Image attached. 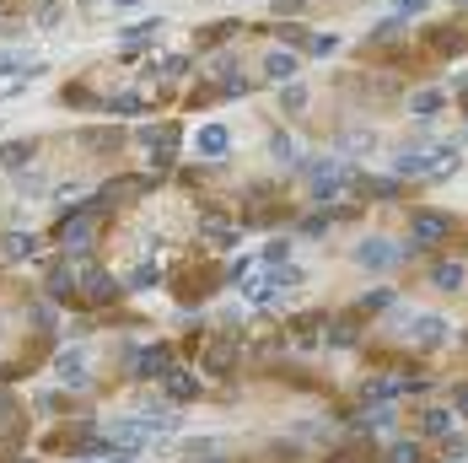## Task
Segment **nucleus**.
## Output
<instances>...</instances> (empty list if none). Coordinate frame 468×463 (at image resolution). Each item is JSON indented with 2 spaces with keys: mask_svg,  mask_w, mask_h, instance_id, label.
I'll return each instance as SVG.
<instances>
[{
  "mask_svg": "<svg viewBox=\"0 0 468 463\" xmlns=\"http://www.w3.org/2000/svg\"><path fill=\"white\" fill-rule=\"evenodd\" d=\"M350 189V167H345V157H318V162H307V194L323 205V200H340V194Z\"/></svg>",
  "mask_w": 468,
  "mask_h": 463,
  "instance_id": "f257e3e1",
  "label": "nucleus"
},
{
  "mask_svg": "<svg viewBox=\"0 0 468 463\" xmlns=\"http://www.w3.org/2000/svg\"><path fill=\"white\" fill-rule=\"evenodd\" d=\"M393 328H398V335H404L410 345H420V351H441V345L452 340V328H447L441 313H410V318H393Z\"/></svg>",
  "mask_w": 468,
  "mask_h": 463,
  "instance_id": "f03ea898",
  "label": "nucleus"
},
{
  "mask_svg": "<svg viewBox=\"0 0 468 463\" xmlns=\"http://www.w3.org/2000/svg\"><path fill=\"white\" fill-rule=\"evenodd\" d=\"M54 377H59L65 388H87V382H92V345H65V351L54 356Z\"/></svg>",
  "mask_w": 468,
  "mask_h": 463,
  "instance_id": "7ed1b4c3",
  "label": "nucleus"
},
{
  "mask_svg": "<svg viewBox=\"0 0 468 463\" xmlns=\"http://www.w3.org/2000/svg\"><path fill=\"white\" fill-rule=\"evenodd\" d=\"M398 253H404V248H398V243H387V237H361L350 259L361 264L366 275H382V270H393V264H398Z\"/></svg>",
  "mask_w": 468,
  "mask_h": 463,
  "instance_id": "20e7f679",
  "label": "nucleus"
},
{
  "mask_svg": "<svg viewBox=\"0 0 468 463\" xmlns=\"http://www.w3.org/2000/svg\"><path fill=\"white\" fill-rule=\"evenodd\" d=\"M92 237H97V216H92V211H71V216H65L59 243H65V253H71V259H81V253L92 248Z\"/></svg>",
  "mask_w": 468,
  "mask_h": 463,
  "instance_id": "39448f33",
  "label": "nucleus"
},
{
  "mask_svg": "<svg viewBox=\"0 0 468 463\" xmlns=\"http://www.w3.org/2000/svg\"><path fill=\"white\" fill-rule=\"evenodd\" d=\"M141 151L151 157V167H167V162L178 157V129H173V124H157V129L146 124V129H141Z\"/></svg>",
  "mask_w": 468,
  "mask_h": 463,
  "instance_id": "423d86ee",
  "label": "nucleus"
},
{
  "mask_svg": "<svg viewBox=\"0 0 468 463\" xmlns=\"http://www.w3.org/2000/svg\"><path fill=\"white\" fill-rule=\"evenodd\" d=\"M415 382H404V377H366L361 382V410H382V405H393V399H404Z\"/></svg>",
  "mask_w": 468,
  "mask_h": 463,
  "instance_id": "0eeeda50",
  "label": "nucleus"
},
{
  "mask_svg": "<svg viewBox=\"0 0 468 463\" xmlns=\"http://www.w3.org/2000/svg\"><path fill=\"white\" fill-rule=\"evenodd\" d=\"M393 178H431V141L398 146L393 151Z\"/></svg>",
  "mask_w": 468,
  "mask_h": 463,
  "instance_id": "6e6552de",
  "label": "nucleus"
},
{
  "mask_svg": "<svg viewBox=\"0 0 468 463\" xmlns=\"http://www.w3.org/2000/svg\"><path fill=\"white\" fill-rule=\"evenodd\" d=\"M199 388H205V382H199V372H188V367H173L167 377H162V399L178 410V405H188V399H199Z\"/></svg>",
  "mask_w": 468,
  "mask_h": 463,
  "instance_id": "1a4fd4ad",
  "label": "nucleus"
},
{
  "mask_svg": "<svg viewBox=\"0 0 468 463\" xmlns=\"http://www.w3.org/2000/svg\"><path fill=\"white\" fill-rule=\"evenodd\" d=\"M226 151H232V129H226V124H199V129H194V157L216 162V157H226Z\"/></svg>",
  "mask_w": 468,
  "mask_h": 463,
  "instance_id": "9d476101",
  "label": "nucleus"
},
{
  "mask_svg": "<svg viewBox=\"0 0 468 463\" xmlns=\"http://www.w3.org/2000/svg\"><path fill=\"white\" fill-rule=\"evenodd\" d=\"M237 297L248 302V307H270V302H280V286H275V270H253L242 286H237Z\"/></svg>",
  "mask_w": 468,
  "mask_h": 463,
  "instance_id": "9b49d317",
  "label": "nucleus"
},
{
  "mask_svg": "<svg viewBox=\"0 0 468 463\" xmlns=\"http://www.w3.org/2000/svg\"><path fill=\"white\" fill-rule=\"evenodd\" d=\"M296 65H302V54H291V49H270V54H264V76L280 81V87H291V81H296Z\"/></svg>",
  "mask_w": 468,
  "mask_h": 463,
  "instance_id": "f8f14e48",
  "label": "nucleus"
},
{
  "mask_svg": "<svg viewBox=\"0 0 468 463\" xmlns=\"http://www.w3.org/2000/svg\"><path fill=\"white\" fill-rule=\"evenodd\" d=\"M167 356H173L167 345H146L135 361H129V372H135V377H167V372H173V361H167Z\"/></svg>",
  "mask_w": 468,
  "mask_h": 463,
  "instance_id": "ddd939ff",
  "label": "nucleus"
},
{
  "mask_svg": "<svg viewBox=\"0 0 468 463\" xmlns=\"http://www.w3.org/2000/svg\"><path fill=\"white\" fill-rule=\"evenodd\" d=\"M38 253V237L27 232V227H6V264L17 270V264H27Z\"/></svg>",
  "mask_w": 468,
  "mask_h": 463,
  "instance_id": "4468645a",
  "label": "nucleus"
},
{
  "mask_svg": "<svg viewBox=\"0 0 468 463\" xmlns=\"http://www.w3.org/2000/svg\"><path fill=\"white\" fill-rule=\"evenodd\" d=\"M157 281H162V264H157V253H151V259H135V264L124 270V286H129V291H151Z\"/></svg>",
  "mask_w": 468,
  "mask_h": 463,
  "instance_id": "2eb2a0df",
  "label": "nucleus"
},
{
  "mask_svg": "<svg viewBox=\"0 0 468 463\" xmlns=\"http://www.w3.org/2000/svg\"><path fill=\"white\" fill-rule=\"evenodd\" d=\"M463 281H468V270H463L457 259H436L431 264V286L436 291H463Z\"/></svg>",
  "mask_w": 468,
  "mask_h": 463,
  "instance_id": "dca6fc26",
  "label": "nucleus"
},
{
  "mask_svg": "<svg viewBox=\"0 0 468 463\" xmlns=\"http://www.w3.org/2000/svg\"><path fill=\"white\" fill-rule=\"evenodd\" d=\"M463 167V151L452 141H431V178H452Z\"/></svg>",
  "mask_w": 468,
  "mask_h": 463,
  "instance_id": "f3484780",
  "label": "nucleus"
},
{
  "mask_svg": "<svg viewBox=\"0 0 468 463\" xmlns=\"http://www.w3.org/2000/svg\"><path fill=\"white\" fill-rule=\"evenodd\" d=\"M447 232H452V221H447L441 211H420V216H415V248H420V243H441Z\"/></svg>",
  "mask_w": 468,
  "mask_h": 463,
  "instance_id": "a211bd4d",
  "label": "nucleus"
},
{
  "mask_svg": "<svg viewBox=\"0 0 468 463\" xmlns=\"http://www.w3.org/2000/svg\"><path fill=\"white\" fill-rule=\"evenodd\" d=\"M420 431H426V436H457V410L431 405V410L420 415Z\"/></svg>",
  "mask_w": 468,
  "mask_h": 463,
  "instance_id": "6ab92c4d",
  "label": "nucleus"
},
{
  "mask_svg": "<svg viewBox=\"0 0 468 463\" xmlns=\"http://www.w3.org/2000/svg\"><path fill=\"white\" fill-rule=\"evenodd\" d=\"M199 232H205L211 248H237V227L226 216H205V227H199Z\"/></svg>",
  "mask_w": 468,
  "mask_h": 463,
  "instance_id": "aec40b11",
  "label": "nucleus"
},
{
  "mask_svg": "<svg viewBox=\"0 0 468 463\" xmlns=\"http://www.w3.org/2000/svg\"><path fill=\"white\" fill-rule=\"evenodd\" d=\"M340 151H350V157H372V151H377V129H345V135H340Z\"/></svg>",
  "mask_w": 468,
  "mask_h": 463,
  "instance_id": "412c9836",
  "label": "nucleus"
},
{
  "mask_svg": "<svg viewBox=\"0 0 468 463\" xmlns=\"http://www.w3.org/2000/svg\"><path fill=\"white\" fill-rule=\"evenodd\" d=\"M441 108H447V92H436V87H426V92L410 97V113H415V119H436Z\"/></svg>",
  "mask_w": 468,
  "mask_h": 463,
  "instance_id": "4be33fe9",
  "label": "nucleus"
},
{
  "mask_svg": "<svg viewBox=\"0 0 468 463\" xmlns=\"http://www.w3.org/2000/svg\"><path fill=\"white\" fill-rule=\"evenodd\" d=\"M81 291H87L92 302H108V297L119 291V281H113L108 270H87V275H81Z\"/></svg>",
  "mask_w": 468,
  "mask_h": 463,
  "instance_id": "5701e85b",
  "label": "nucleus"
},
{
  "mask_svg": "<svg viewBox=\"0 0 468 463\" xmlns=\"http://www.w3.org/2000/svg\"><path fill=\"white\" fill-rule=\"evenodd\" d=\"M108 113L135 119V113H146V97H141V92H119V97H108Z\"/></svg>",
  "mask_w": 468,
  "mask_h": 463,
  "instance_id": "b1692460",
  "label": "nucleus"
},
{
  "mask_svg": "<svg viewBox=\"0 0 468 463\" xmlns=\"http://www.w3.org/2000/svg\"><path fill=\"white\" fill-rule=\"evenodd\" d=\"M275 286H280V297H286V291H302V286H307V270H302V264H280V270H275Z\"/></svg>",
  "mask_w": 468,
  "mask_h": 463,
  "instance_id": "393cba45",
  "label": "nucleus"
},
{
  "mask_svg": "<svg viewBox=\"0 0 468 463\" xmlns=\"http://www.w3.org/2000/svg\"><path fill=\"white\" fill-rule=\"evenodd\" d=\"M270 157H275L280 167H291V162H296L302 151H296V141H291V135H286V129H280V135H270Z\"/></svg>",
  "mask_w": 468,
  "mask_h": 463,
  "instance_id": "a878e982",
  "label": "nucleus"
},
{
  "mask_svg": "<svg viewBox=\"0 0 468 463\" xmlns=\"http://www.w3.org/2000/svg\"><path fill=\"white\" fill-rule=\"evenodd\" d=\"M323 345H328V351H350V345H356V323H334L328 335H323Z\"/></svg>",
  "mask_w": 468,
  "mask_h": 463,
  "instance_id": "bb28decb",
  "label": "nucleus"
},
{
  "mask_svg": "<svg viewBox=\"0 0 468 463\" xmlns=\"http://www.w3.org/2000/svg\"><path fill=\"white\" fill-rule=\"evenodd\" d=\"M334 49H340V33H312V38H307V54H312V59H328Z\"/></svg>",
  "mask_w": 468,
  "mask_h": 463,
  "instance_id": "cd10ccee",
  "label": "nucleus"
},
{
  "mask_svg": "<svg viewBox=\"0 0 468 463\" xmlns=\"http://www.w3.org/2000/svg\"><path fill=\"white\" fill-rule=\"evenodd\" d=\"M307 97H312V92H307L302 81H291V87L280 92V103H286V113H307Z\"/></svg>",
  "mask_w": 468,
  "mask_h": 463,
  "instance_id": "c85d7f7f",
  "label": "nucleus"
},
{
  "mask_svg": "<svg viewBox=\"0 0 468 463\" xmlns=\"http://www.w3.org/2000/svg\"><path fill=\"white\" fill-rule=\"evenodd\" d=\"M393 426V405H382V410H361V431H387Z\"/></svg>",
  "mask_w": 468,
  "mask_h": 463,
  "instance_id": "c756f323",
  "label": "nucleus"
},
{
  "mask_svg": "<svg viewBox=\"0 0 468 463\" xmlns=\"http://www.w3.org/2000/svg\"><path fill=\"white\" fill-rule=\"evenodd\" d=\"M12 189L22 194V200H38V194H43V178H38V173H22V178H12Z\"/></svg>",
  "mask_w": 468,
  "mask_h": 463,
  "instance_id": "7c9ffc66",
  "label": "nucleus"
},
{
  "mask_svg": "<svg viewBox=\"0 0 468 463\" xmlns=\"http://www.w3.org/2000/svg\"><path fill=\"white\" fill-rule=\"evenodd\" d=\"M387 6H393V17H398V22H410V17H420V12L431 6V0H387Z\"/></svg>",
  "mask_w": 468,
  "mask_h": 463,
  "instance_id": "2f4dec72",
  "label": "nucleus"
},
{
  "mask_svg": "<svg viewBox=\"0 0 468 463\" xmlns=\"http://www.w3.org/2000/svg\"><path fill=\"white\" fill-rule=\"evenodd\" d=\"M71 291H76V275L71 270H54L49 275V297H71Z\"/></svg>",
  "mask_w": 468,
  "mask_h": 463,
  "instance_id": "473e14b6",
  "label": "nucleus"
},
{
  "mask_svg": "<svg viewBox=\"0 0 468 463\" xmlns=\"http://www.w3.org/2000/svg\"><path fill=\"white\" fill-rule=\"evenodd\" d=\"M387 463H420V447L415 442H393L387 447Z\"/></svg>",
  "mask_w": 468,
  "mask_h": 463,
  "instance_id": "72a5a7b5",
  "label": "nucleus"
},
{
  "mask_svg": "<svg viewBox=\"0 0 468 463\" xmlns=\"http://www.w3.org/2000/svg\"><path fill=\"white\" fill-rule=\"evenodd\" d=\"M27 157H33V146H27V141H12V146H6V167H12V178H17V167H22Z\"/></svg>",
  "mask_w": 468,
  "mask_h": 463,
  "instance_id": "f704fd0d",
  "label": "nucleus"
},
{
  "mask_svg": "<svg viewBox=\"0 0 468 463\" xmlns=\"http://www.w3.org/2000/svg\"><path fill=\"white\" fill-rule=\"evenodd\" d=\"M248 275H253V259H248V253H242V259H232V270H226V281H232V286H242Z\"/></svg>",
  "mask_w": 468,
  "mask_h": 463,
  "instance_id": "c9c22d12",
  "label": "nucleus"
},
{
  "mask_svg": "<svg viewBox=\"0 0 468 463\" xmlns=\"http://www.w3.org/2000/svg\"><path fill=\"white\" fill-rule=\"evenodd\" d=\"M183 452L188 458H205V452H216V436H194V442H183Z\"/></svg>",
  "mask_w": 468,
  "mask_h": 463,
  "instance_id": "e433bc0d",
  "label": "nucleus"
},
{
  "mask_svg": "<svg viewBox=\"0 0 468 463\" xmlns=\"http://www.w3.org/2000/svg\"><path fill=\"white\" fill-rule=\"evenodd\" d=\"M264 259H270V264H291V243H280V237H275L270 248H264Z\"/></svg>",
  "mask_w": 468,
  "mask_h": 463,
  "instance_id": "4c0bfd02",
  "label": "nucleus"
},
{
  "mask_svg": "<svg viewBox=\"0 0 468 463\" xmlns=\"http://www.w3.org/2000/svg\"><path fill=\"white\" fill-rule=\"evenodd\" d=\"M328 221H334L328 211H323V216H307V221H302V232H307V237H323V232H328Z\"/></svg>",
  "mask_w": 468,
  "mask_h": 463,
  "instance_id": "58836bf2",
  "label": "nucleus"
},
{
  "mask_svg": "<svg viewBox=\"0 0 468 463\" xmlns=\"http://www.w3.org/2000/svg\"><path fill=\"white\" fill-rule=\"evenodd\" d=\"M54 200H59V205H65V200H81V183H59V189H54Z\"/></svg>",
  "mask_w": 468,
  "mask_h": 463,
  "instance_id": "ea45409f",
  "label": "nucleus"
},
{
  "mask_svg": "<svg viewBox=\"0 0 468 463\" xmlns=\"http://www.w3.org/2000/svg\"><path fill=\"white\" fill-rule=\"evenodd\" d=\"M361 307H393V291H372V297H366Z\"/></svg>",
  "mask_w": 468,
  "mask_h": 463,
  "instance_id": "a19ab883",
  "label": "nucleus"
},
{
  "mask_svg": "<svg viewBox=\"0 0 468 463\" xmlns=\"http://www.w3.org/2000/svg\"><path fill=\"white\" fill-rule=\"evenodd\" d=\"M452 399H457V415H468V382H463V388L452 393Z\"/></svg>",
  "mask_w": 468,
  "mask_h": 463,
  "instance_id": "79ce46f5",
  "label": "nucleus"
},
{
  "mask_svg": "<svg viewBox=\"0 0 468 463\" xmlns=\"http://www.w3.org/2000/svg\"><path fill=\"white\" fill-rule=\"evenodd\" d=\"M302 6V0H275V12H296Z\"/></svg>",
  "mask_w": 468,
  "mask_h": 463,
  "instance_id": "37998d69",
  "label": "nucleus"
},
{
  "mask_svg": "<svg viewBox=\"0 0 468 463\" xmlns=\"http://www.w3.org/2000/svg\"><path fill=\"white\" fill-rule=\"evenodd\" d=\"M113 6H119V12H129V6H141V0H113Z\"/></svg>",
  "mask_w": 468,
  "mask_h": 463,
  "instance_id": "c03bdc74",
  "label": "nucleus"
},
{
  "mask_svg": "<svg viewBox=\"0 0 468 463\" xmlns=\"http://www.w3.org/2000/svg\"><path fill=\"white\" fill-rule=\"evenodd\" d=\"M76 6H97V0H76Z\"/></svg>",
  "mask_w": 468,
  "mask_h": 463,
  "instance_id": "a18cd8bd",
  "label": "nucleus"
},
{
  "mask_svg": "<svg viewBox=\"0 0 468 463\" xmlns=\"http://www.w3.org/2000/svg\"><path fill=\"white\" fill-rule=\"evenodd\" d=\"M452 6H468V0H452Z\"/></svg>",
  "mask_w": 468,
  "mask_h": 463,
  "instance_id": "49530a36",
  "label": "nucleus"
},
{
  "mask_svg": "<svg viewBox=\"0 0 468 463\" xmlns=\"http://www.w3.org/2000/svg\"><path fill=\"white\" fill-rule=\"evenodd\" d=\"M463 135H468V129H463Z\"/></svg>",
  "mask_w": 468,
  "mask_h": 463,
  "instance_id": "de8ad7c7",
  "label": "nucleus"
}]
</instances>
